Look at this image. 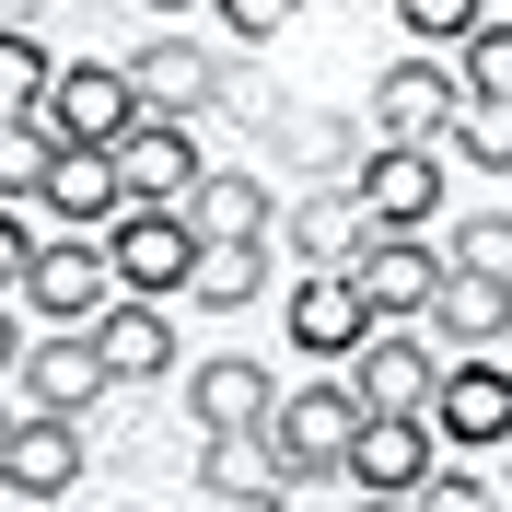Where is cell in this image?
Wrapping results in <instances>:
<instances>
[{
	"instance_id": "6da1fadb",
	"label": "cell",
	"mask_w": 512,
	"mask_h": 512,
	"mask_svg": "<svg viewBox=\"0 0 512 512\" xmlns=\"http://www.w3.org/2000/svg\"><path fill=\"white\" fill-rule=\"evenodd\" d=\"M361 384L350 361H303V384H280L268 408V454L291 466V489H350V443H361Z\"/></svg>"
},
{
	"instance_id": "7a4b0ae2",
	"label": "cell",
	"mask_w": 512,
	"mask_h": 512,
	"mask_svg": "<svg viewBox=\"0 0 512 512\" xmlns=\"http://www.w3.org/2000/svg\"><path fill=\"white\" fill-rule=\"evenodd\" d=\"M105 268H117V291L187 303V280H198V222H187V210H152V198H128L117 222H105Z\"/></svg>"
},
{
	"instance_id": "3957f363",
	"label": "cell",
	"mask_w": 512,
	"mask_h": 512,
	"mask_svg": "<svg viewBox=\"0 0 512 512\" xmlns=\"http://www.w3.org/2000/svg\"><path fill=\"white\" fill-rule=\"evenodd\" d=\"M454 105H466V82H454V59H431V47H408V59L373 70V94H361V128L373 140H419V152H443Z\"/></svg>"
},
{
	"instance_id": "277c9868",
	"label": "cell",
	"mask_w": 512,
	"mask_h": 512,
	"mask_svg": "<svg viewBox=\"0 0 512 512\" xmlns=\"http://www.w3.org/2000/svg\"><path fill=\"white\" fill-rule=\"evenodd\" d=\"M12 303H24L35 326H94L105 303H117V268H105V233H47Z\"/></svg>"
},
{
	"instance_id": "5b68a950",
	"label": "cell",
	"mask_w": 512,
	"mask_h": 512,
	"mask_svg": "<svg viewBox=\"0 0 512 512\" xmlns=\"http://www.w3.org/2000/svg\"><path fill=\"white\" fill-rule=\"evenodd\" d=\"M431 431H443V454H501V443H512V350H466V361H443Z\"/></svg>"
},
{
	"instance_id": "8992f818",
	"label": "cell",
	"mask_w": 512,
	"mask_h": 512,
	"mask_svg": "<svg viewBox=\"0 0 512 512\" xmlns=\"http://www.w3.org/2000/svg\"><path fill=\"white\" fill-rule=\"evenodd\" d=\"M350 187H361V222L373 233H431L443 222V152H419V140H373L350 163Z\"/></svg>"
},
{
	"instance_id": "52a82bcc",
	"label": "cell",
	"mask_w": 512,
	"mask_h": 512,
	"mask_svg": "<svg viewBox=\"0 0 512 512\" xmlns=\"http://www.w3.org/2000/svg\"><path fill=\"white\" fill-rule=\"evenodd\" d=\"M280 338H291V361H350L361 338H373L361 280H350V268H291V291H280Z\"/></svg>"
},
{
	"instance_id": "ba28073f",
	"label": "cell",
	"mask_w": 512,
	"mask_h": 512,
	"mask_svg": "<svg viewBox=\"0 0 512 512\" xmlns=\"http://www.w3.org/2000/svg\"><path fill=\"white\" fill-rule=\"evenodd\" d=\"M268 245H280L291 268H350V256L373 245L361 187H350V175H303V198H280V233H268Z\"/></svg>"
},
{
	"instance_id": "9c48e42d",
	"label": "cell",
	"mask_w": 512,
	"mask_h": 512,
	"mask_svg": "<svg viewBox=\"0 0 512 512\" xmlns=\"http://www.w3.org/2000/svg\"><path fill=\"white\" fill-rule=\"evenodd\" d=\"M140 117H152V105H140L128 59H59V94H47V128H59V140H94V152H117Z\"/></svg>"
},
{
	"instance_id": "30bf717a",
	"label": "cell",
	"mask_w": 512,
	"mask_h": 512,
	"mask_svg": "<svg viewBox=\"0 0 512 512\" xmlns=\"http://www.w3.org/2000/svg\"><path fill=\"white\" fill-rule=\"evenodd\" d=\"M105 396H117V373H105L94 326H47V338L24 350V396H12V408H47V419H94Z\"/></svg>"
},
{
	"instance_id": "8fae6325",
	"label": "cell",
	"mask_w": 512,
	"mask_h": 512,
	"mask_svg": "<svg viewBox=\"0 0 512 512\" xmlns=\"http://www.w3.org/2000/svg\"><path fill=\"white\" fill-rule=\"evenodd\" d=\"M443 268H454V256L431 245V233H373V245L350 256L373 326H419V315H431V291H443Z\"/></svg>"
},
{
	"instance_id": "7c38bea8",
	"label": "cell",
	"mask_w": 512,
	"mask_h": 512,
	"mask_svg": "<svg viewBox=\"0 0 512 512\" xmlns=\"http://www.w3.org/2000/svg\"><path fill=\"white\" fill-rule=\"evenodd\" d=\"M431 466H443V431H431V408H373L350 443V489H384V501H419L431 489Z\"/></svg>"
},
{
	"instance_id": "4fadbf2b",
	"label": "cell",
	"mask_w": 512,
	"mask_h": 512,
	"mask_svg": "<svg viewBox=\"0 0 512 512\" xmlns=\"http://www.w3.org/2000/svg\"><path fill=\"white\" fill-rule=\"evenodd\" d=\"M350 384H361V408H431L443 396V338L431 326H373L350 350Z\"/></svg>"
},
{
	"instance_id": "5bb4252c",
	"label": "cell",
	"mask_w": 512,
	"mask_h": 512,
	"mask_svg": "<svg viewBox=\"0 0 512 512\" xmlns=\"http://www.w3.org/2000/svg\"><path fill=\"white\" fill-rule=\"evenodd\" d=\"M94 350L105 373H117V396H140V384H175V303H152V291H117L94 315Z\"/></svg>"
},
{
	"instance_id": "9a60e30c",
	"label": "cell",
	"mask_w": 512,
	"mask_h": 512,
	"mask_svg": "<svg viewBox=\"0 0 512 512\" xmlns=\"http://www.w3.org/2000/svg\"><path fill=\"white\" fill-rule=\"evenodd\" d=\"M175 210L198 222V245H268V233H280V187H268L256 163H210Z\"/></svg>"
},
{
	"instance_id": "2e32d148",
	"label": "cell",
	"mask_w": 512,
	"mask_h": 512,
	"mask_svg": "<svg viewBox=\"0 0 512 512\" xmlns=\"http://www.w3.org/2000/svg\"><path fill=\"white\" fill-rule=\"evenodd\" d=\"M128 82H140V105L152 117H210V82H222V47H198V35H140L128 47Z\"/></svg>"
},
{
	"instance_id": "e0dca14e",
	"label": "cell",
	"mask_w": 512,
	"mask_h": 512,
	"mask_svg": "<svg viewBox=\"0 0 512 512\" xmlns=\"http://www.w3.org/2000/svg\"><path fill=\"white\" fill-rule=\"evenodd\" d=\"M0 489H24V501H70V489H82V419L12 408V443H0Z\"/></svg>"
},
{
	"instance_id": "ac0fdd59",
	"label": "cell",
	"mask_w": 512,
	"mask_h": 512,
	"mask_svg": "<svg viewBox=\"0 0 512 512\" xmlns=\"http://www.w3.org/2000/svg\"><path fill=\"white\" fill-rule=\"evenodd\" d=\"M268 408H280V373L268 361H245V350L187 361V419L198 431H268Z\"/></svg>"
},
{
	"instance_id": "d6986e66",
	"label": "cell",
	"mask_w": 512,
	"mask_h": 512,
	"mask_svg": "<svg viewBox=\"0 0 512 512\" xmlns=\"http://www.w3.org/2000/svg\"><path fill=\"white\" fill-rule=\"evenodd\" d=\"M198 175H210V163H198V128H187V117H140V128L117 140V187L152 198V210H175Z\"/></svg>"
},
{
	"instance_id": "ffe728a7",
	"label": "cell",
	"mask_w": 512,
	"mask_h": 512,
	"mask_svg": "<svg viewBox=\"0 0 512 512\" xmlns=\"http://www.w3.org/2000/svg\"><path fill=\"white\" fill-rule=\"evenodd\" d=\"M35 210H47L59 233H105V222L128 210V187H117V152H94V140H59V163H47Z\"/></svg>"
},
{
	"instance_id": "44dd1931",
	"label": "cell",
	"mask_w": 512,
	"mask_h": 512,
	"mask_svg": "<svg viewBox=\"0 0 512 512\" xmlns=\"http://www.w3.org/2000/svg\"><path fill=\"white\" fill-rule=\"evenodd\" d=\"M431 338H443V361L466 350H512V280H478V268H443V291H431Z\"/></svg>"
},
{
	"instance_id": "7402d4cb",
	"label": "cell",
	"mask_w": 512,
	"mask_h": 512,
	"mask_svg": "<svg viewBox=\"0 0 512 512\" xmlns=\"http://www.w3.org/2000/svg\"><path fill=\"white\" fill-rule=\"evenodd\" d=\"M198 489L222 512H268L291 489V466L268 454V431H198Z\"/></svg>"
},
{
	"instance_id": "603a6c76",
	"label": "cell",
	"mask_w": 512,
	"mask_h": 512,
	"mask_svg": "<svg viewBox=\"0 0 512 512\" xmlns=\"http://www.w3.org/2000/svg\"><path fill=\"white\" fill-rule=\"evenodd\" d=\"M361 152H373V128L326 117V105H280V128H268V163H280V175H350Z\"/></svg>"
},
{
	"instance_id": "cb8c5ba5",
	"label": "cell",
	"mask_w": 512,
	"mask_h": 512,
	"mask_svg": "<svg viewBox=\"0 0 512 512\" xmlns=\"http://www.w3.org/2000/svg\"><path fill=\"white\" fill-rule=\"evenodd\" d=\"M280 82H268V70H256V47H222V82H210V128H245V140H268V128H280Z\"/></svg>"
},
{
	"instance_id": "d4e9b609",
	"label": "cell",
	"mask_w": 512,
	"mask_h": 512,
	"mask_svg": "<svg viewBox=\"0 0 512 512\" xmlns=\"http://www.w3.org/2000/svg\"><path fill=\"white\" fill-rule=\"evenodd\" d=\"M268 268H280V245H198L187 303H210V315H233V303H268Z\"/></svg>"
},
{
	"instance_id": "484cf974",
	"label": "cell",
	"mask_w": 512,
	"mask_h": 512,
	"mask_svg": "<svg viewBox=\"0 0 512 512\" xmlns=\"http://www.w3.org/2000/svg\"><path fill=\"white\" fill-rule=\"evenodd\" d=\"M47 94H59L47 35H35V24H0V117H47Z\"/></svg>"
},
{
	"instance_id": "4316f807",
	"label": "cell",
	"mask_w": 512,
	"mask_h": 512,
	"mask_svg": "<svg viewBox=\"0 0 512 512\" xmlns=\"http://www.w3.org/2000/svg\"><path fill=\"white\" fill-rule=\"evenodd\" d=\"M443 152L466 163V175H512V105L466 94V105H454V128H443Z\"/></svg>"
},
{
	"instance_id": "83f0119b",
	"label": "cell",
	"mask_w": 512,
	"mask_h": 512,
	"mask_svg": "<svg viewBox=\"0 0 512 512\" xmlns=\"http://www.w3.org/2000/svg\"><path fill=\"white\" fill-rule=\"evenodd\" d=\"M47 163H59V128H47V117H0V198H24V210H35Z\"/></svg>"
},
{
	"instance_id": "f1b7e54d",
	"label": "cell",
	"mask_w": 512,
	"mask_h": 512,
	"mask_svg": "<svg viewBox=\"0 0 512 512\" xmlns=\"http://www.w3.org/2000/svg\"><path fill=\"white\" fill-rule=\"evenodd\" d=\"M478 24H489V0H396V35H408V47H431V59H454Z\"/></svg>"
},
{
	"instance_id": "f546056e",
	"label": "cell",
	"mask_w": 512,
	"mask_h": 512,
	"mask_svg": "<svg viewBox=\"0 0 512 512\" xmlns=\"http://www.w3.org/2000/svg\"><path fill=\"white\" fill-rule=\"evenodd\" d=\"M454 268H478V280H512V210H466V222L443 233Z\"/></svg>"
},
{
	"instance_id": "4dcf8cb0",
	"label": "cell",
	"mask_w": 512,
	"mask_h": 512,
	"mask_svg": "<svg viewBox=\"0 0 512 512\" xmlns=\"http://www.w3.org/2000/svg\"><path fill=\"white\" fill-rule=\"evenodd\" d=\"M454 82L489 94V105H512V24H478V35H466V47H454Z\"/></svg>"
},
{
	"instance_id": "1f68e13d",
	"label": "cell",
	"mask_w": 512,
	"mask_h": 512,
	"mask_svg": "<svg viewBox=\"0 0 512 512\" xmlns=\"http://www.w3.org/2000/svg\"><path fill=\"white\" fill-rule=\"evenodd\" d=\"M419 512H512L501 489H489L478 454H454V466H431V489H419Z\"/></svg>"
},
{
	"instance_id": "d6a6232c",
	"label": "cell",
	"mask_w": 512,
	"mask_h": 512,
	"mask_svg": "<svg viewBox=\"0 0 512 512\" xmlns=\"http://www.w3.org/2000/svg\"><path fill=\"white\" fill-rule=\"evenodd\" d=\"M210 24H222L233 47H280V35L303 24V0H210Z\"/></svg>"
},
{
	"instance_id": "836d02e7",
	"label": "cell",
	"mask_w": 512,
	"mask_h": 512,
	"mask_svg": "<svg viewBox=\"0 0 512 512\" xmlns=\"http://www.w3.org/2000/svg\"><path fill=\"white\" fill-rule=\"evenodd\" d=\"M35 245H47V233H24V198H0V291H24Z\"/></svg>"
},
{
	"instance_id": "e575fe53",
	"label": "cell",
	"mask_w": 512,
	"mask_h": 512,
	"mask_svg": "<svg viewBox=\"0 0 512 512\" xmlns=\"http://www.w3.org/2000/svg\"><path fill=\"white\" fill-rule=\"evenodd\" d=\"M0 373H24V315H12V291H0Z\"/></svg>"
},
{
	"instance_id": "d590c367",
	"label": "cell",
	"mask_w": 512,
	"mask_h": 512,
	"mask_svg": "<svg viewBox=\"0 0 512 512\" xmlns=\"http://www.w3.org/2000/svg\"><path fill=\"white\" fill-rule=\"evenodd\" d=\"M350 512H419V501H384V489H350Z\"/></svg>"
},
{
	"instance_id": "8d00e7d4",
	"label": "cell",
	"mask_w": 512,
	"mask_h": 512,
	"mask_svg": "<svg viewBox=\"0 0 512 512\" xmlns=\"http://www.w3.org/2000/svg\"><path fill=\"white\" fill-rule=\"evenodd\" d=\"M35 12H47V0H0V24H35Z\"/></svg>"
},
{
	"instance_id": "74e56055",
	"label": "cell",
	"mask_w": 512,
	"mask_h": 512,
	"mask_svg": "<svg viewBox=\"0 0 512 512\" xmlns=\"http://www.w3.org/2000/svg\"><path fill=\"white\" fill-rule=\"evenodd\" d=\"M501 501H512V443H501Z\"/></svg>"
},
{
	"instance_id": "f35d334b",
	"label": "cell",
	"mask_w": 512,
	"mask_h": 512,
	"mask_svg": "<svg viewBox=\"0 0 512 512\" xmlns=\"http://www.w3.org/2000/svg\"><path fill=\"white\" fill-rule=\"evenodd\" d=\"M0 443H12V396H0Z\"/></svg>"
},
{
	"instance_id": "ab89813d",
	"label": "cell",
	"mask_w": 512,
	"mask_h": 512,
	"mask_svg": "<svg viewBox=\"0 0 512 512\" xmlns=\"http://www.w3.org/2000/svg\"><path fill=\"white\" fill-rule=\"evenodd\" d=\"M152 12H187V0H152Z\"/></svg>"
},
{
	"instance_id": "60d3db41",
	"label": "cell",
	"mask_w": 512,
	"mask_h": 512,
	"mask_svg": "<svg viewBox=\"0 0 512 512\" xmlns=\"http://www.w3.org/2000/svg\"><path fill=\"white\" fill-rule=\"evenodd\" d=\"M117 512H140V501H117Z\"/></svg>"
}]
</instances>
